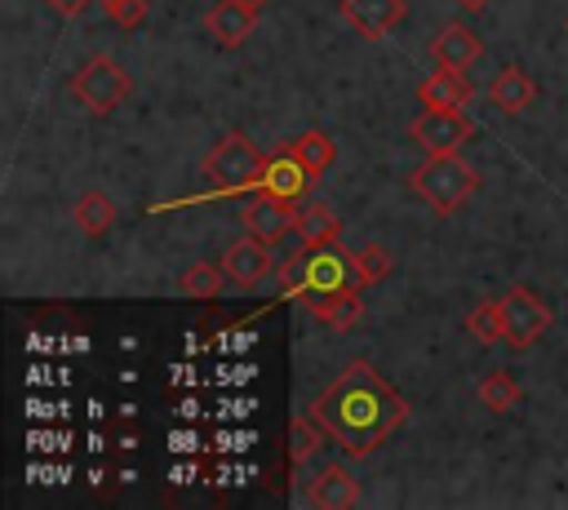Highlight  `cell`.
I'll return each instance as SVG.
<instances>
[{"instance_id": "obj_1", "label": "cell", "mask_w": 568, "mask_h": 510, "mask_svg": "<svg viewBox=\"0 0 568 510\" xmlns=\"http://www.w3.org/2000/svg\"><path fill=\"white\" fill-rule=\"evenodd\" d=\"M311 417L346 457H368L408 421V404L368 359H351L337 381L311 404Z\"/></svg>"}, {"instance_id": "obj_2", "label": "cell", "mask_w": 568, "mask_h": 510, "mask_svg": "<svg viewBox=\"0 0 568 510\" xmlns=\"http://www.w3.org/2000/svg\"><path fill=\"white\" fill-rule=\"evenodd\" d=\"M408 186L413 195L426 200V208L435 213H457L475 191H479V173L470 160H462L457 151H439L430 160H422L413 173H408Z\"/></svg>"}, {"instance_id": "obj_3", "label": "cell", "mask_w": 568, "mask_h": 510, "mask_svg": "<svg viewBox=\"0 0 568 510\" xmlns=\"http://www.w3.org/2000/svg\"><path fill=\"white\" fill-rule=\"evenodd\" d=\"M266 173L262 151L244 137V133H226L209 155H204V177L217 191H257Z\"/></svg>"}, {"instance_id": "obj_4", "label": "cell", "mask_w": 568, "mask_h": 510, "mask_svg": "<svg viewBox=\"0 0 568 510\" xmlns=\"http://www.w3.org/2000/svg\"><path fill=\"white\" fill-rule=\"evenodd\" d=\"M71 89H75V98H80L93 115H106V111H115V106L129 98L133 80H129V71H124L115 58L93 53V58L71 75Z\"/></svg>"}, {"instance_id": "obj_5", "label": "cell", "mask_w": 568, "mask_h": 510, "mask_svg": "<svg viewBox=\"0 0 568 510\" xmlns=\"http://www.w3.org/2000/svg\"><path fill=\"white\" fill-rule=\"evenodd\" d=\"M351 288H364V275H359L355 253L342 248V239L306 248V297L311 293H351Z\"/></svg>"}, {"instance_id": "obj_6", "label": "cell", "mask_w": 568, "mask_h": 510, "mask_svg": "<svg viewBox=\"0 0 568 510\" xmlns=\"http://www.w3.org/2000/svg\"><path fill=\"white\" fill-rule=\"evenodd\" d=\"M546 328H550V306H546L532 288L515 284V288L501 293V341H506V346L524 350V346H532Z\"/></svg>"}, {"instance_id": "obj_7", "label": "cell", "mask_w": 568, "mask_h": 510, "mask_svg": "<svg viewBox=\"0 0 568 510\" xmlns=\"http://www.w3.org/2000/svg\"><path fill=\"white\" fill-rule=\"evenodd\" d=\"M408 133L417 146H426V155H439V151H462V142L475 137V124L462 111H422Z\"/></svg>"}, {"instance_id": "obj_8", "label": "cell", "mask_w": 568, "mask_h": 510, "mask_svg": "<svg viewBox=\"0 0 568 510\" xmlns=\"http://www.w3.org/2000/svg\"><path fill=\"white\" fill-rule=\"evenodd\" d=\"M222 271H226V279H231V284H240V288H257V284L275 271L271 244H266V239H257V235L235 239V244L222 253Z\"/></svg>"}, {"instance_id": "obj_9", "label": "cell", "mask_w": 568, "mask_h": 510, "mask_svg": "<svg viewBox=\"0 0 568 510\" xmlns=\"http://www.w3.org/2000/svg\"><path fill=\"white\" fill-rule=\"evenodd\" d=\"M244 231L248 235H257V239H266V244H280L288 231H297V208H293V200H280V195H257V200H248V208H244Z\"/></svg>"}, {"instance_id": "obj_10", "label": "cell", "mask_w": 568, "mask_h": 510, "mask_svg": "<svg viewBox=\"0 0 568 510\" xmlns=\"http://www.w3.org/2000/svg\"><path fill=\"white\" fill-rule=\"evenodd\" d=\"M470 98H475V89H470V80H466L462 67H439V71H430L417 84L422 111H466Z\"/></svg>"}, {"instance_id": "obj_11", "label": "cell", "mask_w": 568, "mask_h": 510, "mask_svg": "<svg viewBox=\"0 0 568 510\" xmlns=\"http://www.w3.org/2000/svg\"><path fill=\"white\" fill-rule=\"evenodd\" d=\"M342 18L364 40H382V35H390L408 18V4L404 0H342Z\"/></svg>"}, {"instance_id": "obj_12", "label": "cell", "mask_w": 568, "mask_h": 510, "mask_svg": "<svg viewBox=\"0 0 568 510\" xmlns=\"http://www.w3.org/2000/svg\"><path fill=\"white\" fill-rule=\"evenodd\" d=\"M204 27H209V35H213L217 44L235 49V44H244V40L253 35L257 9H248V4H240V0H222V4H213V9L204 13Z\"/></svg>"}, {"instance_id": "obj_13", "label": "cell", "mask_w": 568, "mask_h": 510, "mask_svg": "<svg viewBox=\"0 0 568 510\" xmlns=\"http://www.w3.org/2000/svg\"><path fill=\"white\" fill-rule=\"evenodd\" d=\"M311 177H315V173H311L293 151H280V155L266 160V173H262V186H257V191L297 204V195H306V182H311Z\"/></svg>"}, {"instance_id": "obj_14", "label": "cell", "mask_w": 568, "mask_h": 510, "mask_svg": "<svg viewBox=\"0 0 568 510\" xmlns=\"http://www.w3.org/2000/svg\"><path fill=\"white\" fill-rule=\"evenodd\" d=\"M430 53L439 58V67H475L479 62V53H484V44H479V35L466 27V22H448V27H439L435 31V40H430Z\"/></svg>"}, {"instance_id": "obj_15", "label": "cell", "mask_w": 568, "mask_h": 510, "mask_svg": "<svg viewBox=\"0 0 568 510\" xmlns=\"http://www.w3.org/2000/svg\"><path fill=\"white\" fill-rule=\"evenodd\" d=\"M532 98H537V84H532V75H524L519 67H501V71L488 80V106H497V111H506V115L528 111Z\"/></svg>"}, {"instance_id": "obj_16", "label": "cell", "mask_w": 568, "mask_h": 510, "mask_svg": "<svg viewBox=\"0 0 568 510\" xmlns=\"http://www.w3.org/2000/svg\"><path fill=\"white\" fill-rule=\"evenodd\" d=\"M355 501H359V483H355V475H351L342 461H333V466H324V470L315 475V483H311V506L342 510V506H355Z\"/></svg>"}, {"instance_id": "obj_17", "label": "cell", "mask_w": 568, "mask_h": 510, "mask_svg": "<svg viewBox=\"0 0 568 510\" xmlns=\"http://www.w3.org/2000/svg\"><path fill=\"white\" fill-rule=\"evenodd\" d=\"M306 306H311V315H320L328 328H355V319L364 315V302H359V288H351V293H311L306 297Z\"/></svg>"}, {"instance_id": "obj_18", "label": "cell", "mask_w": 568, "mask_h": 510, "mask_svg": "<svg viewBox=\"0 0 568 510\" xmlns=\"http://www.w3.org/2000/svg\"><path fill=\"white\" fill-rule=\"evenodd\" d=\"M337 231H342V222H337L333 204L315 200V204H302V208H297V239H302L306 248H320V244L337 239Z\"/></svg>"}, {"instance_id": "obj_19", "label": "cell", "mask_w": 568, "mask_h": 510, "mask_svg": "<svg viewBox=\"0 0 568 510\" xmlns=\"http://www.w3.org/2000/svg\"><path fill=\"white\" fill-rule=\"evenodd\" d=\"M71 217H75V226H80L84 235H106V231L115 226V204H111L106 191H84V195L75 200Z\"/></svg>"}, {"instance_id": "obj_20", "label": "cell", "mask_w": 568, "mask_h": 510, "mask_svg": "<svg viewBox=\"0 0 568 510\" xmlns=\"http://www.w3.org/2000/svg\"><path fill=\"white\" fill-rule=\"evenodd\" d=\"M222 284H226L222 262H217V266H213V262H191V266L182 271V279H178V288H182L186 297H195V302H213V297L222 293Z\"/></svg>"}, {"instance_id": "obj_21", "label": "cell", "mask_w": 568, "mask_h": 510, "mask_svg": "<svg viewBox=\"0 0 568 510\" xmlns=\"http://www.w3.org/2000/svg\"><path fill=\"white\" fill-rule=\"evenodd\" d=\"M288 151H293V155H297L315 177H320V173H328V164L337 160L333 137H328V133H320V129H306L302 137H293V146H288Z\"/></svg>"}, {"instance_id": "obj_22", "label": "cell", "mask_w": 568, "mask_h": 510, "mask_svg": "<svg viewBox=\"0 0 568 510\" xmlns=\"http://www.w3.org/2000/svg\"><path fill=\"white\" fill-rule=\"evenodd\" d=\"M479 404L488 408V412H510L515 404H519V381L510 377V373H484L479 377Z\"/></svg>"}, {"instance_id": "obj_23", "label": "cell", "mask_w": 568, "mask_h": 510, "mask_svg": "<svg viewBox=\"0 0 568 510\" xmlns=\"http://www.w3.org/2000/svg\"><path fill=\"white\" fill-rule=\"evenodd\" d=\"M324 435H328V430H324L311 412H297V417H293V426H288V461H293V466H302V461L320 448V439H324Z\"/></svg>"}, {"instance_id": "obj_24", "label": "cell", "mask_w": 568, "mask_h": 510, "mask_svg": "<svg viewBox=\"0 0 568 510\" xmlns=\"http://www.w3.org/2000/svg\"><path fill=\"white\" fill-rule=\"evenodd\" d=\"M466 333H470L475 341H484V346L501 341V297H488V302H479V306L466 315Z\"/></svg>"}, {"instance_id": "obj_25", "label": "cell", "mask_w": 568, "mask_h": 510, "mask_svg": "<svg viewBox=\"0 0 568 510\" xmlns=\"http://www.w3.org/2000/svg\"><path fill=\"white\" fill-rule=\"evenodd\" d=\"M355 262H359V275H364V284H377V279H386V275H390V266H395V257H390L382 244H364V248L355 253Z\"/></svg>"}, {"instance_id": "obj_26", "label": "cell", "mask_w": 568, "mask_h": 510, "mask_svg": "<svg viewBox=\"0 0 568 510\" xmlns=\"http://www.w3.org/2000/svg\"><path fill=\"white\" fill-rule=\"evenodd\" d=\"M280 288H284V293H306V244L284 257V266H280Z\"/></svg>"}, {"instance_id": "obj_27", "label": "cell", "mask_w": 568, "mask_h": 510, "mask_svg": "<svg viewBox=\"0 0 568 510\" xmlns=\"http://www.w3.org/2000/svg\"><path fill=\"white\" fill-rule=\"evenodd\" d=\"M106 4V18L120 27V31H133L142 18H146V0H102Z\"/></svg>"}, {"instance_id": "obj_28", "label": "cell", "mask_w": 568, "mask_h": 510, "mask_svg": "<svg viewBox=\"0 0 568 510\" xmlns=\"http://www.w3.org/2000/svg\"><path fill=\"white\" fill-rule=\"evenodd\" d=\"M49 4H53L58 13H67V18H75V13H80V9L89 4V0H49Z\"/></svg>"}, {"instance_id": "obj_29", "label": "cell", "mask_w": 568, "mask_h": 510, "mask_svg": "<svg viewBox=\"0 0 568 510\" xmlns=\"http://www.w3.org/2000/svg\"><path fill=\"white\" fill-rule=\"evenodd\" d=\"M453 4H462V9H488L493 0H453Z\"/></svg>"}, {"instance_id": "obj_30", "label": "cell", "mask_w": 568, "mask_h": 510, "mask_svg": "<svg viewBox=\"0 0 568 510\" xmlns=\"http://www.w3.org/2000/svg\"><path fill=\"white\" fill-rule=\"evenodd\" d=\"M240 4H248V9H266L271 0H240Z\"/></svg>"}, {"instance_id": "obj_31", "label": "cell", "mask_w": 568, "mask_h": 510, "mask_svg": "<svg viewBox=\"0 0 568 510\" xmlns=\"http://www.w3.org/2000/svg\"><path fill=\"white\" fill-rule=\"evenodd\" d=\"M564 27H568V22H564Z\"/></svg>"}]
</instances>
